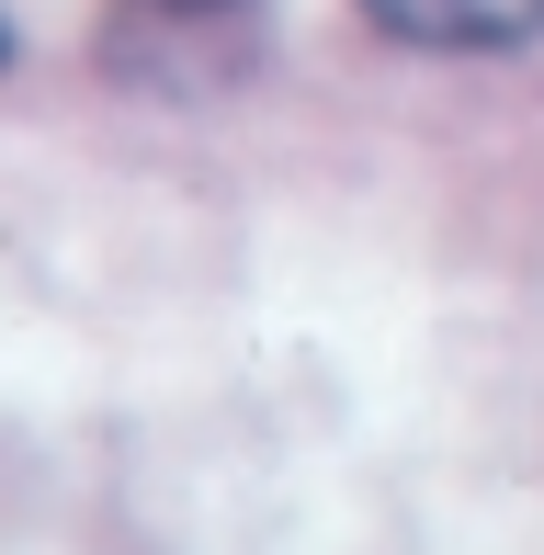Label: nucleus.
I'll return each instance as SVG.
<instances>
[{
  "mask_svg": "<svg viewBox=\"0 0 544 555\" xmlns=\"http://www.w3.org/2000/svg\"><path fill=\"white\" fill-rule=\"evenodd\" d=\"M363 12L409 46H442V57H488V46L544 35V0H363Z\"/></svg>",
  "mask_w": 544,
  "mask_h": 555,
  "instance_id": "nucleus-1",
  "label": "nucleus"
}]
</instances>
